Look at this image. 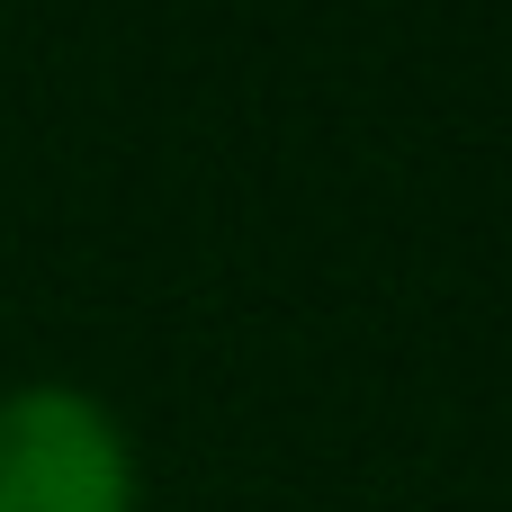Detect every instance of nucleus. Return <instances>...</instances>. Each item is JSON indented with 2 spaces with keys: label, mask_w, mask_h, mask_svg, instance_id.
<instances>
[{
  "label": "nucleus",
  "mask_w": 512,
  "mask_h": 512,
  "mask_svg": "<svg viewBox=\"0 0 512 512\" xmlns=\"http://www.w3.org/2000/svg\"><path fill=\"white\" fill-rule=\"evenodd\" d=\"M0 512H135L126 423L72 378L0 387Z\"/></svg>",
  "instance_id": "obj_1"
}]
</instances>
